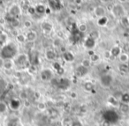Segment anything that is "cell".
<instances>
[{
	"mask_svg": "<svg viewBox=\"0 0 129 126\" xmlns=\"http://www.w3.org/2000/svg\"><path fill=\"white\" fill-rule=\"evenodd\" d=\"M37 38V34H36L35 31H29L26 34V39L27 41H30V43H35V41Z\"/></svg>",
	"mask_w": 129,
	"mask_h": 126,
	"instance_id": "2e32d148",
	"label": "cell"
},
{
	"mask_svg": "<svg viewBox=\"0 0 129 126\" xmlns=\"http://www.w3.org/2000/svg\"><path fill=\"white\" fill-rule=\"evenodd\" d=\"M16 41L20 43H25L27 39H26V35L22 34H18L16 35Z\"/></svg>",
	"mask_w": 129,
	"mask_h": 126,
	"instance_id": "83f0119b",
	"label": "cell"
},
{
	"mask_svg": "<svg viewBox=\"0 0 129 126\" xmlns=\"http://www.w3.org/2000/svg\"><path fill=\"white\" fill-rule=\"evenodd\" d=\"M45 57H46V59L50 61L55 60L57 58V53L53 50H48L45 52Z\"/></svg>",
	"mask_w": 129,
	"mask_h": 126,
	"instance_id": "d6986e66",
	"label": "cell"
},
{
	"mask_svg": "<svg viewBox=\"0 0 129 126\" xmlns=\"http://www.w3.org/2000/svg\"><path fill=\"white\" fill-rule=\"evenodd\" d=\"M27 13H28V14H30V15L36 14V8H35L34 6H29L28 7H27Z\"/></svg>",
	"mask_w": 129,
	"mask_h": 126,
	"instance_id": "74e56055",
	"label": "cell"
},
{
	"mask_svg": "<svg viewBox=\"0 0 129 126\" xmlns=\"http://www.w3.org/2000/svg\"><path fill=\"white\" fill-rule=\"evenodd\" d=\"M94 87H94V84L92 83V82H90V81L85 82L84 85H83V89H84L86 92H88V93L93 92Z\"/></svg>",
	"mask_w": 129,
	"mask_h": 126,
	"instance_id": "cb8c5ba5",
	"label": "cell"
},
{
	"mask_svg": "<svg viewBox=\"0 0 129 126\" xmlns=\"http://www.w3.org/2000/svg\"><path fill=\"white\" fill-rule=\"evenodd\" d=\"M31 26H32V22H31L30 20H25V21H24V27H25L29 28V27H31Z\"/></svg>",
	"mask_w": 129,
	"mask_h": 126,
	"instance_id": "60d3db41",
	"label": "cell"
},
{
	"mask_svg": "<svg viewBox=\"0 0 129 126\" xmlns=\"http://www.w3.org/2000/svg\"><path fill=\"white\" fill-rule=\"evenodd\" d=\"M25 45H26V48H27V50H30V49L33 48L32 46H34V45H35V43H30V41H27Z\"/></svg>",
	"mask_w": 129,
	"mask_h": 126,
	"instance_id": "ee69618b",
	"label": "cell"
},
{
	"mask_svg": "<svg viewBox=\"0 0 129 126\" xmlns=\"http://www.w3.org/2000/svg\"><path fill=\"white\" fill-rule=\"evenodd\" d=\"M95 46V41L88 36L84 41V47L86 49H88V50H92Z\"/></svg>",
	"mask_w": 129,
	"mask_h": 126,
	"instance_id": "5bb4252c",
	"label": "cell"
},
{
	"mask_svg": "<svg viewBox=\"0 0 129 126\" xmlns=\"http://www.w3.org/2000/svg\"><path fill=\"white\" fill-rule=\"evenodd\" d=\"M52 45L54 47H61L62 46V40L59 39V38H56L55 40H53V43H52Z\"/></svg>",
	"mask_w": 129,
	"mask_h": 126,
	"instance_id": "e575fe53",
	"label": "cell"
},
{
	"mask_svg": "<svg viewBox=\"0 0 129 126\" xmlns=\"http://www.w3.org/2000/svg\"><path fill=\"white\" fill-rule=\"evenodd\" d=\"M118 70H119L120 72L122 73H126L129 71V66L127 65V64H121L118 65Z\"/></svg>",
	"mask_w": 129,
	"mask_h": 126,
	"instance_id": "4316f807",
	"label": "cell"
},
{
	"mask_svg": "<svg viewBox=\"0 0 129 126\" xmlns=\"http://www.w3.org/2000/svg\"><path fill=\"white\" fill-rule=\"evenodd\" d=\"M7 104L4 101H0V114H4L7 111Z\"/></svg>",
	"mask_w": 129,
	"mask_h": 126,
	"instance_id": "1f68e13d",
	"label": "cell"
},
{
	"mask_svg": "<svg viewBox=\"0 0 129 126\" xmlns=\"http://www.w3.org/2000/svg\"><path fill=\"white\" fill-rule=\"evenodd\" d=\"M108 22V18L107 17H103V18H100L98 20H97V24H98L99 26H101V27H104V26L107 24Z\"/></svg>",
	"mask_w": 129,
	"mask_h": 126,
	"instance_id": "d6a6232c",
	"label": "cell"
},
{
	"mask_svg": "<svg viewBox=\"0 0 129 126\" xmlns=\"http://www.w3.org/2000/svg\"><path fill=\"white\" fill-rule=\"evenodd\" d=\"M21 106V101L17 98H13L9 101V108L13 110H18Z\"/></svg>",
	"mask_w": 129,
	"mask_h": 126,
	"instance_id": "30bf717a",
	"label": "cell"
},
{
	"mask_svg": "<svg viewBox=\"0 0 129 126\" xmlns=\"http://www.w3.org/2000/svg\"><path fill=\"white\" fill-rule=\"evenodd\" d=\"M128 48H129V44H128Z\"/></svg>",
	"mask_w": 129,
	"mask_h": 126,
	"instance_id": "816d5d0a",
	"label": "cell"
},
{
	"mask_svg": "<svg viewBox=\"0 0 129 126\" xmlns=\"http://www.w3.org/2000/svg\"><path fill=\"white\" fill-rule=\"evenodd\" d=\"M111 13L114 17L116 18H119L121 19L122 17L125 16V8H124L123 5L121 4H115L112 6L111 7Z\"/></svg>",
	"mask_w": 129,
	"mask_h": 126,
	"instance_id": "5b68a950",
	"label": "cell"
},
{
	"mask_svg": "<svg viewBox=\"0 0 129 126\" xmlns=\"http://www.w3.org/2000/svg\"><path fill=\"white\" fill-rule=\"evenodd\" d=\"M62 56H63V58L66 62L67 63H73L75 59V57H74V53L71 51H66L64 53H62Z\"/></svg>",
	"mask_w": 129,
	"mask_h": 126,
	"instance_id": "4fadbf2b",
	"label": "cell"
},
{
	"mask_svg": "<svg viewBox=\"0 0 129 126\" xmlns=\"http://www.w3.org/2000/svg\"><path fill=\"white\" fill-rule=\"evenodd\" d=\"M61 67H62V66H61V64H59L58 62H53L52 63V68H53L55 71H57V70Z\"/></svg>",
	"mask_w": 129,
	"mask_h": 126,
	"instance_id": "f35d334b",
	"label": "cell"
},
{
	"mask_svg": "<svg viewBox=\"0 0 129 126\" xmlns=\"http://www.w3.org/2000/svg\"><path fill=\"white\" fill-rule=\"evenodd\" d=\"M40 78L43 81H50L53 78V72L50 69H43L40 72Z\"/></svg>",
	"mask_w": 129,
	"mask_h": 126,
	"instance_id": "52a82bcc",
	"label": "cell"
},
{
	"mask_svg": "<svg viewBox=\"0 0 129 126\" xmlns=\"http://www.w3.org/2000/svg\"><path fill=\"white\" fill-rule=\"evenodd\" d=\"M110 52H111V57H117L121 54V49H120V47H118V46H114L111 48V50H110Z\"/></svg>",
	"mask_w": 129,
	"mask_h": 126,
	"instance_id": "7402d4cb",
	"label": "cell"
},
{
	"mask_svg": "<svg viewBox=\"0 0 129 126\" xmlns=\"http://www.w3.org/2000/svg\"><path fill=\"white\" fill-rule=\"evenodd\" d=\"M120 22H121L122 26L124 27H129V20H128V17H122L120 19Z\"/></svg>",
	"mask_w": 129,
	"mask_h": 126,
	"instance_id": "836d02e7",
	"label": "cell"
},
{
	"mask_svg": "<svg viewBox=\"0 0 129 126\" xmlns=\"http://www.w3.org/2000/svg\"><path fill=\"white\" fill-rule=\"evenodd\" d=\"M81 65H82L83 67L88 69V68L91 66V60H90V59H88V58H84L82 61H81Z\"/></svg>",
	"mask_w": 129,
	"mask_h": 126,
	"instance_id": "f546056e",
	"label": "cell"
},
{
	"mask_svg": "<svg viewBox=\"0 0 129 126\" xmlns=\"http://www.w3.org/2000/svg\"><path fill=\"white\" fill-rule=\"evenodd\" d=\"M17 125H18V120L17 119H11L7 122V126H17Z\"/></svg>",
	"mask_w": 129,
	"mask_h": 126,
	"instance_id": "8d00e7d4",
	"label": "cell"
},
{
	"mask_svg": "<svg viewBox=\"0 0 129 126\" xmlns=\"http://www.w3.org/2000/svg\"><path fill=\"white\" fill-rule=\"evenodd\" d=\"M120 101H121L122 103H129V94L128 93H125V94H121Z\"/></svg>",
	"mask_w": 129,
	"mask_h": 126,
	"instance_id": "f1b7e54d",
	"label": "cell"
},
{
	"mask_svg": "<svg viewBox=\"0 0 129 126\" xmlns=\"http://www.w3.org/2000/svg\"><path fill=\"white\" fill-rule=\"evenodd\" d=\"M20 13H21L20 6L16 4L11 6L9 8V10H8V14H9L10 16L13 17V18H17L19 15H20Z\"/></svg>",
	"mask_w": 129,
	"mask_h": 126,
	"instance_id": "ba28073f",
	"label": "cell"
},
{
	"mask_svg": "<svg viewBox=\"0 0 129 126\" xmlns=\"http://www.w3.org/2000/svg\"><path fill=\"white\" fill-rule=\"evenodd\" d=\"M46 104H45L44 102H39L37 104V108L38 110H40V111H44L45 109H46Z\"/></svg>",
	"mask_w": 129,
	"mask_h": 126,
	"instance_id": "d590c367",
	"label": "cell"
},
{
	"mask_svg": "<svg viewBox=\"0 0 129 126\" xmlns=\"http://www.w3.org/2000/svg\"><path fill=\"white\" fill-rule=\"evenodd\" d=\"M36 8V13H38L40 15L44 14L47 12V8L44 5H37L36 6H35Z\"/></svg>",
	"mask_w": 129,
	"mask_h": 126,
	"instance_id": "44dd1931",
	"label": "cell"
},
{
	"mask_svg": "<svg viewBox=\"0 0 129 126\" xmlns=\"http://www.w3.org/2000/svg\"><path fill=\"white\" fill-rule=\"evenodd\" d=\"M90 60H91V62L93 61V62H96V61L99 60V56L96 55V54H95V55H93L91 57V58H90Z\"/></svg>",
	"mask_w": 129,
	"mask_h": 126,
	"instance_id": "7bdbcfd3",
	"label": "cell"
},
{
	"mask_svg": "<svg viewBox=\"0 0 129 126\" xmlns=\"http://www.w3.org/2000/svg\"><path fill=\"white\" fill-rule=\"evenodd\" d=\"M70 96H71V98H72V99H76V98H77V96H78V94H77V93H76V92H72L70 94Z\"/></svg>",
	"mask_w": 129,
	"mask_h": 126,
	"instance_id": "7dc6e473",
	"label": "cell"
},
{
	"mask_svg": "<svg viewBox=\"0 0 129 126\" xmlns=\"http://www.w3.org/2000/svg\"><path fill=\"white\" fill-rule=\"evenodd\" d=\"M87 30H88V27H87L86 24L81 23V24H80V25H78V31H79L80 34H83V33H85Z\"/></svg>",
	"mask_w": 129,
	"mask_h": 126,
	"instance_id": "4dcf8cb0",
	"label": "cell"
},
{
	"mask_svg": "<svg viewBox=\"0 0 129 126\" xmlns=\"http://www.w3.org/2000/svg\"><path fill=\"white\" fill-rule=\"evenodd\" d=\"M94 13L96 17H98L99 19L105 17L106 15V9L102 6H97L96 7H95L94 9Z\"/></svg>",
	"mask_w": 129,
	"mask_h": 126,
	"instance_id": "9c48e42d",
	"label": "cell"
},
{
	"mask_svg": "<svg viewBox=\"0 0 129 126\" xmlns=\"http://www.w3.org/2000/svg\"><path fill=\"white\" fill-rule=\"evenodd\" d=\"M103 116H104V120L109 122L111 124L116 123L118 121V119H119V116H118V113H117L115 110H112V109L105 111L104 113V115H103Z\"/></svg>",
	"mask_w": 129,
	"mask_h": 126,
	"instance_id": "277c9868",
	"label": "cell"
},
{
	"mask_svg": "<svg viewBox=\"0 0 129 126\" xmlns=\"http://www.w3.org/2000/svg\"><path fill=\"white\" fill-rule=\"evenodd\" d=\"M10 25L12 26L13 27L16 28V27H19L20 26V20H19L18 18H13L10 22Z\"/></svg>",
	"mask_w": 129,
	"mask_h": 126,
	"instance_id": "484cf974",
	"label": "cell"
},
{
	"mask_svg": "<svg viewBox=\"0 0 129 126\" xmlns=\"http://www.w3.org/2000/svg\"><path fill=\"white\" fill-rule=\"evenodd\" d=\"M29 58V63H30V65L36 66L39 64V57H38V54L36 52H32L31 54L28 55Z\"/></svg>",
	"mask_w": 129,
	"mask_h": 126,
	"instance_id": "8fae6325",
	"label": "cell"
},
{
	"mask_svg": "<svg viewBox=\"0 0 129 126\" xmlns=\"http://www.w3.org/2000/svg\"><path fill=\"white\" fill-rule=\"evenodd\" d=\"M113 80H114L113 77L111 76V74H107V73H106V74H103L102 76L99 78V82H100L101 86H102L103 87H105V88L110 87L112 85Z\"/></svg>",
	"mask_w": 129,
	"mask_h": 126,
	"instance_id": "8992f818",
	"label": "cell"
},
{
	"mask_svg": "<svg viewBox=\"0 0 129 126\" xmlns=\"http://www.w3.org/2000/svg\"><path fill=\"white\" fill-rule=\"evenodd\" d=\"M88 69L83 67L82 65H80V66H78V67L76 68L75 74H76V76H77V77H81H81H84L85 75L88 73Z\"/></svg>",
	"mask_w": 129,
	"mask_h": 126,
	"instance_id": "9a60e30c",
	"label": "cell"
},
{
	"mask_svg": "<svg viewBox=\"0 0 129 126\" xmlns=\"http://www.w3.org/2000/svg\"><path fill=\"white\" fill-rule=\"evenodd\" d=\"M14 64L19 68H28L30 66L28 55L27 54H20L15 57Z\"/></svg>",
	"mask_w": 129,
	"mask_h": 126,
	"instance_id": "7a4b0ae2",
	"label": "cell"
},
{
	"mask_svg": "<svg viewBox=\"0 0 129 126\" xmlns=\"http://www.w3.org/2000/svg\"><path fill=\"white\" fill-rule=\"evenodd\" d=\"M118 59H119V62L121 64H127V63L129 62V56L126 53H122L118 56Z\"/></svg>",
	"mask_w": 129,
	"mask_h": 126,
	"instance_id": "603a6c76",
	"label": "cell"
},
{
	"mask_svg": "<svg viewBox=\"0 0 129 126\" xmlns=\"http://www.w3.org/2000/svg\"><path fill=\"white\" fill-rule=\"evenodd\" d=\"M128 20H129V17H128Z\"/></svg>",
	"mask_w": 129,
	"mask_h": 126,
	"instance_id": "f5cc1de1",
	"label": "cell"
},
{
	"mask_svg": "<svg viewBox=\"0 0 129 126\" xmlns=\"http://www.w3.org/2000/svg\"><path fill=\"white\" fill-rule=\"evenodd\" d=\"M102 126H111V123H110L109 122H107V121L104 120L102 122V124H101Z\"/></svg>",
	"mask_w": 129,
	"mask_h": 126,
	"instance_id": "c3c4849f",
	"label": "cell"
},
{
	"mask_svg": "<svg viewBox=\"0 0 129 126\" xmlns=\"http://www.w3.org/2000/svg\"><path fill=\"white\" fill-rule=\"evenodd\" d=\"M41 29L43 30V33L49 34V33L51 32L52 29H53V25H52V23H50V22H49V21H44L41 24Z\"/></svg>",
	"mask_w": 129,
	"mask_h": 126,
	"instance_id": "7c38bea8",
	"label": "cell"
},
{
	"mask_svg": "<svg viewBox=\"0 0 129 126\" xmlns=\"http://www.w3.org/2000/svg\"><path fill=\"white\" fill-rule=\"evenodd\" d=\"M88 37L95 41V40H97L99 37H100V33H99L97 30H93V31H91V32L89 33V34H88Z\"/></svg>",
	"mask_w": 129,
	"mask_h": 126,
	"instance_id": "d4e9b609",
	"label": "cell"
},
{
	"mask_svg": "<svg viewBox=\"0 0 129 126\" xmlns=\"http://www.w3.org/2000/svg\"><path fill=\"white\" fill-rule=\"evenodd\" d=\"M28 70L30 71V73H34L36 71V66H34V65H30L28 67Z\"/></svg>",
	"mask_w": 129,
	"mask_h": 126,
	"instance_id": "f6af8a7d",
	"label": "cell"
},
{
	"mask_svg": "<svg viewBox=\"0 0 129 126\" xmlns=\"http://www.w3.org/2000/svg\"><path fill=\"white\" fill-rule=\"evenodd\" d=\"M18 47L15 43H6L0 50V58L4 60H13L18 56Z\"/></svg>",
	"mask_w": 129,
	"mask_h": 126,
	"instance_id": "6da1fadb",
	"label": "cell"
},
{
	"mask_svg": "<svg viewBox=\"0 0 129 126\" xmlns=\"http://www.w3.org/2000/svg\"><path fill=\"white\" fill-rule=\"evenodd\" d=\"M107 102L113 107H118V105H119V103H120L119 101H118V100L117 99V97H115L114 95H110L109 97L107 98Z\"/></svg>",
	"mask_w": 129,
	"mask_h": 126,
	"instance_id": "ffe728a7",
	"label": "cell"
},
{
	"mask_svg": "<svg viewBox=\"0 0 129 126\" xmlns=\"http://www.w3.org/2000/svg\"><path fill=\"white\" fill-rule=\"evenodd\" d=\"M71 126H83V124L81 121L75 120V121H73L72 123H71Z\"/></svg>",
	"mask_w": 129,
	"mask_h": 126,
	"instance_id": "ab89813d",
	"label": "cell"
},
{
	"mask_svg": "<svg viewBox=\"0 0 129 126\" xmlns=\"http://www.w3.org/2000/svg\"><path fill=\"white\" fill-rule=\"evenodd\" d=\"M88 55H89L90 57H92L93 55H95V52L93 51V50H88Z\"/></svg>",
	"mask_w": 129,
	"mask_h": 126,
	"instance_id": "681fc988",
	"label": "cell"
},
{
	"mask_svg": "<svg viewBox=\"0 0 129 126\" xmlns=\"http://www.w3.org/2000/svg\"><path fill=\"white\" fill-rule=\"evenodd\" d=\"M14 61L13 60H4L3 61V67L5 68L6 71H10L14 66Z\"/></svg>",
	"mask_w": 129,
	"mask_h": 126,
	"instance_id": "ac0fdd59",
	"label": "cell"
},
{
	"mask_svg": "<svg viewBox=\"0 0 129 126\" xmlns=\"http://www.w3.org/2000/svg\"><path fill=\"white\" fill-rule=\"evenodd\" d=\"M57 71V75H59V76H62V75H64V68H63V67H61V68H59L57 71Z\"/></svg>",
	"mask_w": 129,
	"mask_h": 126,
	"instance_id": "b9f144b4",
	"label": "cell"
},
{
	"mask_svg": "<svg viewBox=\"0 0 129 126\" xmlns=\"http://www.w3.org/2000/svg\"><path fill=\"white\" fill-rule=\"evenodd\" d=\"M6 20L5 19H2V20H0V24H4V23H6Z\"/></svg>",
	"mask_w": 129,
	"mask_h": 126,
	"instance_id": "f907efd6",
	"label": "cell"
},
{
	"mask_svg": "<svg viewBox=\"0 0 129 126\" xmlns=\"http://www.w3.org/2000/svg\"><path fill=\"white\" fill-rule=\"evenodd\" d=\"M118 108V110H119L122 114H125V115L129 114V103L120 102Z\"/></svg>",
	"mask_w": 129,
	"mask_h": 126,
	"instance_id": "e0dca14e",
	"label": "cell"
},
{
	"mask_svg": "<svg viewBox=\"0 0 129 126\" xmlns=\"http://www.w3.org/2000/svg\"><path fill=\"white\" fill-rule=\"evenodd\" d=\"M104 57H105V58H107V59L111 58V52H110V51H105V52H104Z\"/></svg>",
	"mask_w": 129,
	"mask_h": 126,
	"instance_id": "bcb514c9",
	"label": "cell"
},
{
	"mask_svg": "<svg viewBox=\"0 0 129 126\" xmlns=\"http://www.w3.org/2000/svg\"><path fill=\"white\" fill-rule=\"evenodd\" d=\"M51 80L55 82H52L53 85H55L57 87H58L61 90H67L71 87V81L68 78H52Z\"/></svg>",
	"mask_w": 129,
	"mask_h": 126,
	"instance_id": "3957f363",
	"label": "cell"
}]
</instances>
